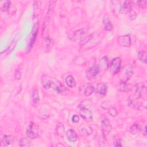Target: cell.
Instances as JSON below:
<instances>
[{"label": "cell", "mask_w": 147, "mask_h": 147, "mask_svg": "<svg viewBox=\"0 0 147 147\" xmlns=\"http://www.w3.org/2000/svg\"><path fill=\"white\" fill-rule=\"evenodd\" d=\"M121 60L120 57H115L113 59L112 61L109 65V68L110 71L114 74H116L118 73L121 69Z\"/></svg>", "instance_id": "1"}, {"label": "cell", "mask_w": 147, "mask_h": 147, "mask_svg": "<svg viewBox=\"0 0 147 147\" xmlns=\"http://www.w3.org/2000/svg\"><path fill=\"white\" fill-rule=\"evenodd\" d=\"M26 136L28 138L32 139L36 138L39 136L37 127L33 123L29 124L26 131Z\"/></svg>", "instance_id": "2"}, {"label": "cell", "mask_w": 147, "mask_h": 147, "mask_svg": "<svg viewBox=\"0 0 147 147\" xmlns=\"http://www.w3.org/2000/svg\"><path fill=\"white\" fill-rule=\"evenodd\" d=\"M80 115L82 118L87 122H92L93 120V115L92 112L85 107H82L80 108L79 112Z\"/></svg>", "instance_id": "3"}, {"label": "cell", "mask_w": 147, "mask_h": 147, "mask_svg": "<svg viewBox=\"0 0 147 147\" xmlns=\"http://www.w3.org/2000/svg\"><path fill=\"white\" fill-rule=\"evenodd\" d=\"M100 71L98 65H94L86 72V75L88 79L92 80L95 78Z\"/></svg>", "instance_id": "4"}, {"label": "cell", "mask_w": 147, "mask_h": 147, "mask_svg": "<svg viewBox=\"0 0 147 147\" xmlns=\"http://www.w3.org/2000/svg\"><path fill=\"white\" fill-rule=\"evenodd\" d=\"M117 42L122 47H129L131 45V39L129 35L120 36L117 38Z\"/></svg>", "instance_id": "5"}, {"label": "cell", "mask_w": 147, "mask_h": 147, "mask_svg": "<svg viewBox=\"0 0 147 147\" xmlns=\"http://www.w3.org/2000/svg\"><path fill=\"white\" fill-rule=\"evenodd\" d=\"M102 134L104 137H106L111 130V125L110 121L107 119H104L102 121Z\"/></svg>", "instance_id": "6"}, {"label": "cell", "mask_w": 147, "mask_h": 147, "mask_svg": "<svg viewBox=\"0 0 147 147\" xmlns=\"http://www.w3.org/2000/svg\"><path fill=\"white\" fill-rule=\"evenodd\" d=\"M41 83L45 89H49L52 87L53 82L47 75H43L41 79Z\"/></svg>", "instance_id": "7"}, {"label": "cell", "mask_w": 147, "mask_h": 147, "mask_svg": "<svg viewBox=\"0 0 147 147\" xmlns=\"http://www.w3.org/2000/svg\"><path fill=\"white\" fill-rule=\"evenodd\" d=\"M103 23L104 25L105 29L107 31H111L113 29V25L107 15H105L103 19Z\"/></svg>", "instance_id": "8"}, {"label": "cell", "mask_w": 147, "mask_h": 147, "mask_svg": "<svg viewBox=\"0 0 147 147\" xmlns=\"http://www.w3.org/2000/svg\"><path fill=\"white\" fill-rule=\"evenodd\" d=\"M132 2L129 1H126L124 3L123 5L121 6L120 13L122 14H126L127 13H129L132 9Z\"/></svg>", "instance_id": "9"}, {"label": "cell", "mask_w": 147, "mask_h": 147, "mask_svg": "<svg viewBox=\"0 0 147 147\" xmlns=\"http://www.w3.org/2000/svg\"><path fill=\"white\" fill-rule=\"evenodd\" d=\"M144 88L145 86L142 83H140L136 85V88L134 93V97L136 99H139L141 98Z\"/></svg>", "instance_id": "10"}, {"label": "cell", "mask_w": 147, "mask_h": 147, "mask_svg": "<svg viewBox=\"0 0 147 147\" xmlns=\"http://www.w3.org/2000/svg\"><path fill=\"white\" fill-rule=\"evenodd\" d=\"M55 90L59 93L63 95H67L68 93V91L66 88L60 82H57L56 83Z\"/></svg>", "instance_id": "11"}, {"label": "cell", "mask_w": 147, "mask_h": 147, "mask_svg": "<svg viewBox=\"0 0 147 147\" xmlns=\"http://www.w3.org/2000/svg\"><path fill=\"white\" fill-rule=\"evenodd\" d=\"M97 92L102 96H105L107 92V86L105 83H101L98 84L97 87Z\"/></svg>", "instance_id": "12"}, {"label": "cell", "mask_w": 147, "mask_h": 147, "mask_svg": "<svg viewBox=\"0 0 147 147\" xmlns=\"http://www.w3.org/2000/svg\"><path fill=\"white\" fill-rule=\"evenodd\" d=\"M66 136L68 140L71 142H75L77 140V134L75 131L73 129L68 130L66 133Z\"/></svg>", "instance_id": "13"}, {"label": "cell", "mask_w": 147, "mask_h": 147, "mask_svg": "<svg viewBox=\"0 0 147 147\" xmlns=\"http://www.w3.org/2000/svg\"><path fill=\"white\" fill-rule=\"evenodd\" d=\"M109 66V64L107 57L106 56H104V57H102L100 61V63H99V65H98L100 70H106L108 68Z\"/></svg>", "instance_id": "14"}, {"label": "cell", "mask_w": 147, "mask_h": 147, "mask_svg": "<svg viewBox=\"0 0 147 147\" xmlns=\"http://www.w3.org/2000/svg\"><path fill=\"white\" fill-rule=\"evenodd\" d=\"M85 31H84V28H82L78 30L75 31L73 34V40L75 42H78L82 38V36L84 34Z\"/></svg>", "instance_id": "15"}, {"label": "cell", "mask_w": 147, "mask_h": 147, "mask_svg": "<svg viewBox=\"0 0 147 147\" xmlns=\"http://www.w3.org/2000/svg\"><path fill=\"white\" fill-rule=\"evenodd\" d=\"M36 24L35 25L34 28V30L32 31V36L31 37V39H30V42H29V50L30 51L31 49V48H32L34 44L35 43V41H36V36H37V34H38V31H37V29L36 26Z\"/></svg>", "instance_id": "16"}, {"label": "cell", "mask_w": 147, "mask_h": 147, "mask_svg": "<svg viewBox=\"0 0 147 147\" xmlns=\"http://www.w3.org/2000/svg\"><path fill=\"white\" fill-rule=\"evenodd\" d=\"M111 6L113 13L115 15L117 13H120V10L121 6L120 5V3L119 1H111Z\"/></svg>", "instance_id": "17"}, {"label": "cell", "mask_w": 147, "mask_h": 147, "mask_svg": "<svg viewBox=\"0 0 147 147\" xmlns=\"http://www.w3.org/2000/svg\"><path fill=\"white\" fill-rule=\"evenodd\" d=\"M13 140L11 136L9 135H4L1 138V144L3 146H7L12 144Z\"/></svg>", "instance_id": "18"}, {"label": "cell", "mask_w": 147, "mask_h": 147, "mask_svg": "<svg viewBox=\"0 0 147 147\" xmlns=\"http://www.w3.org/2000/svg\"><path fill=\"white\" fill-rule=\"evenodd\" d=\"M66 83L70 88H74L76 86V82L74 78L71 75H69L66 78Z\"/></svg>", "instance_id": "19"}, {"label": "cell", "mask_w": 147, "mask_h": 147, "mask_svg": "<svg viewBox=\"0 0 147 147\" xmlns=\"http://www.w3.org/2000/svg\"><path fill=\"white\" fill-rule=\"evenodd\" d=\"M40 101V97H39V90L38 89H35L33 92L32 95V102L34 105L36 106L37 105Z\"/></svg>", "instance_id": "20"}, {"label": "cell", "mask_w": 147, "mask_h": 147, "mask_svg": "<svg viewBox=\"0 0 147 147\" xmlns=\"http://www.w3.org/2000/svg\"><path fill=\"white\" fill-rule=\"evenodd\" d=\"M146 55L147 53L145 51H140L137 54L138 60L144 63H146Z\"/></svg>", "instance_id": "21"}, {"label": "cell", "mask_w": 147, "mask_h": 147, "mask_svg": "<svg viewBox=\"0 0 147 147\" xmlns=\"http://www.w3.org/2000/svg\"><path fill=\"white\" fill-rule=\"evenodd\" d=\"M133 66L131 65H128L125 68V75L127 76V80L130 79V78L133 75Z\"/></svg>", "instance_id": "22"}, {"label": "cell", "mask_w": 147, "mask_h": 147, "mask_svg": "<svg viewBox=\"0 0 147 147\" xmlns=\"http://www.w3.org/2000/svg\"><path fill=\"white\" fill-rule=\"evenodd\" d=\"M95 91V88L93 86H87L84 90V95L86 97L90 96Z\"/></svg>", "instance_id": "23"}, {"label": "cell", "mask_w": 147, "mask_h": 147, "mask_svg": "<svg viewBox=\"0 0 147 147\" xmlns=\"http://www.w3.org/2000/svg\"><path fill=\"white\" fill-rule=\"evenodd\" d=\"M128 105L130 107H132L137 110H140V106H141V103L139 102H134L130 98L128 100Z\"/></svg>", "instance_id": "24"}, {"label": "cell", "mask_w": 147, "mask_h": 147, "mask_svg": "<svg viewBox=\"0 0 147 147\" xmlns=\"http://www.w3.org/2000/svg\"><path fill=\"white\" fill-rule=\"evenodd\" d=\"M128 84L127 83V81L125 80V81H123L120 84V86H119V90L121 91V92H128V90H129V88L128 87Z\"/></svg>", "instance_id": "25"}, {"label": "cell", "mask_w": 147, "mask_h": 147, "mask_svg": "<svg viewBox=\"0 0 147 147\" xmlns=\"http://www.w3.org/2000/svg\"><path fill=\"white\" fill-rule=\"evenodd\" d=\"M140 129V128L139 124H134L131 127L130 132L132 134H136L138 132Z\"/></svg>", "instance_id": "26"}, {"label": "cell", "mask_w": 147, "mask_h": 147, "mask_svg": "<svg viewBox=\"0 0 147 147\" xmlns=\"http://www.w3.org/2000/svg\"><path fill=\"white\" fill-rule=\"evenodd\" d=\"M56 131H57V133L60 136H62L64 134L65 129L62 124L61 123L58 124V125L56 127Z\"/></svg>", "instance_id": "27"}, {"label": "cell", "mask_w": 147, "mask_h": 147, "mask_svg": "<svg viewBox=\"0 0 147 147\" xmlns=\"http://www.w3.org/2000/svg\"><path fill=\"white\" fill-rule=\"evenodd\" d=\"M21 146H30V141L26 138H21L19 142Z\"/></svg>", "instance_id": "28"}, {"label": "cell", "mask_w": 147, "mask_h": 147, "mask_svg": "<svg viewBox=\"0 0 147 147\" xmlns=\"http://www.w3.org/2000/svg\"><path fill=\"white\" fill-rule=\"evenodd\" d=\"M11 3L9 1H5L4 4L3 5V7L1 8L2 11L4 12H7L11 8Z\"/></svg>", "instance_id": "29"}, {"label": "cell", "mask_w": 147, "mask_h": 147, "mask_svg": "<svg viewBox=\"0 0 147 147\" xmlns=\"http://www.w3.org/2000/svg\"><path fill=\"white\" fill-rule=\"evenodd\" d=\"M108 113L112 117H116L117 115V114H118L117 113V110L113 107H110L108 109Z\"/></svg>", "instance_id": "30"}, {"label": "cell", "mask_w": 147, "mask_h": 147, "mask_svg": "<svg viewBox=\"0 0 147 147\" xmlns=\"http://www.w3.org/2000/svg\"><path fill=\"white\" fill-rule=\"evenodd\" d=\"M82 132L83 134H85L86 136H89V134H90L92 132V130L90 127H87V128H83L82 129Z\"/></svg>", "instance_id": "31"}, {"label": "cell", "mask_w": 147, "mask_h": 147, "mask_svg": "<svg viewBox=\"0 0 147 147\" xmlns=\"http://www.w3.org/2000/svg\"><path fill=\"white\" fill-rule=\"evenodd\" d=\"M129 17L130 19L131 20H134L137 17V13L136 12L134 11V10H131L129 12Z\"/></svg>", "instance_id": "32"}, {"label": "cell", "mask_w": 147, "mask_h": 147, "mask_svg": "<svg viewBox=\"0 0 147 147\" xmlns=\"http://www.w3.org/2000/svg\"><path fill=\"white\" fill-rule=\"evenodd\" d=\"M15 79L16 80H20L21 79V71H20V69H16V70L15 71Z\"/></svg>", "instance_id": "33"}, {"label": "cell", "mask_w": 147, "mask_h": 147, "mask_svg": "<svg viewBox=\"0 0 147 147\" xmlns=\"http://www.w3.org/2000/svg\"><path fill=\"white\" fill-rule=\"evenodd\" d=\"M136 3L137 5L142 8H144L146 5V1H138Z\"/></svg>", "instance_id": "34"}, {"label": "cell", "mask_w": 147, "mask_h": 147, "mask_svg": "<svg viewBox=\"0 0 147 147\" xmlns=\"http://www.w3.org/2000/svg\"><path fill=\"white\" fill-rule=\"evenodd\" d=\"M72 121L74 123H78L79 122V116L78 115H76V114H75L74 116H73V117H72Z\"/></svg>", "instance_id": "35"}, {"label": "cell", "mask_w": 147, "mask_h": 147, "mask_svg": "<svg viewBox=\"0 0 147 147\" xmlns=\"http://www.w3.org/2000/svg\"><path fill=\"white\" fill-rule=\"evenodd\" d=\"M114 146H122V144L121 142V140H117L115 142H114Z\"/></svg>", "instance_id": "36"}, {"label": "cell", "mask_w": 147, "mask_h": 147, "mask_svg": "<svg viewBox=\"0 0 147 147\" xmlns=\"http://www.w3.org/2000/svg\"><path fill=\"white\" fill-rule=\"evenodd\" d=\"M142 134L144 136H146V125H144V127L142 128Z\"/></svg>", "instance_id": "37"}]
</instances>
